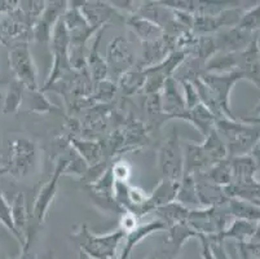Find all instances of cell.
<instances>
[{
	"label": "cell",
	"mask_w": 260,
	"mask_h": 259,
	"mask_svg": "<svg viewBox=\"0 0 260 259\" xmlns=\"http://www.w3.org/2000/svg\"><path fill=\"white\" fill-rule=\"evenodd\" d=\"M126 234L118 228L109 235L92 234L86 224L80 225L78 231L70 236L79 250V259H115L117 249Z\"/></svg>",
	"instance_id": "obj_1"
},
{
	"label": "cell",
	"mask_w": 260,
	"mask_h": 259,
	"mask_svg": "<svg viewBox=\"0 0 260 259\" xmlns=\"http://www.w3.org/2000/svg\"><path fill=\"white\" fill-rule=\"evenodd\" d=\"M70 160H72L70 156H61L57 162H56L51 179L39 189V193H38L37 198H35L34 206H32L31 218L29 217V220L32 219L34 223L29 224V227H27L26 239L34 236L37 234V227H40V225L43 224L44 219L47 217V211H48L49 206H51L52 201H53L54 196H56V192H57L58 180H60L61 175L65 174V170L69 166Z\"/></svg>",
	"instance_id": "obj_2"
},
{
	"label": "cell",
	"mask_w": 260,
	"mask_h": 259,
	"mask_svg": "<svg viewBox=\"0 0 260 259\" xmlns=\"http://www.w3.org/2000/svg\"><path fill=\"white\" fill-rule=\"evenodd\" d=\"M49 44H51L52 53H53V65H52L51 73L42 89L43 94L52 84L62 79L63 77H66L74 70L69 61V32L63 23L62 17L54 26Z\"/></svg>",
	"instance_id": "obj_3"
},
{
	"label": "cell",
	"mask_w": 260,
	"mask_h": 259,
	"mask_svg": "<svg viewBox=\"0 0 260 259\" xmlns=\"http://www.w3.org/2000/svg\"><path fill=\"white\" fill-rule=\"evenodd\" d=\"M9 66L18 80L30 92L39 91L38 84V71L32 60L31 52L27 40H17L9 51Z\"/></svg>",
	"instance_id": "obj_4"
},
{
	"label": "cell",
	"mask_w": 260,
	"mask_h": 259,
	"mask_svg": "<svg viewBox=\"0 0 260 259\" xmlns=\"http://www.w3.org/2000/svg\"><path fill=\"white\" fill-rule=\"evenodd\" d=\"M160 172L163 179L180 182L184 177V152L181 151L180 139L176 126H172L166 141L163 142L158 153Z\"/></svg>",
	"instance_id": "obj_5"
},
{
	"label": "cell",
	"mask_w": 260,
	"mask_h": 259,
	"mask_svg": "<svg viewBox=\"0 0 260 259\" xmlns=\"http://www.w3.org/2000/svg\"><path fill=\"white\" fill-rule=\"evenodd\" d=\"M186 57H188V52L175 49L171 54H169L166 60H163L160 64L152 66V68L144 69L146 79L145 84H144L143 94L145 96L146 95L159 94L166 80L169 78L174 77L177 69L180 68L184 61L186 60Z\"/></svg>",
	"instance_id": "obj_6"
},
{
	"label": "cell",
	"mask_w": 260,
	"mask_h": 259,
	"mask_svg": "<svg viewBox=\"0 0 260 259\" xmlns=\"http://www.w3.org/2000/svg\"><path fill=\"white\" fill-rule=\"evenodd\" d=\"M135 65H136V57L132 51L131 43L124 37H115L109 43L106 49L108 79L118 82V79Z\"/></svg>",
	"instance_id": "obj_7"
},
{
	"label": "cell",
	"mask_w": 260,
	"mask_h": 259,
	"mask_svg": "<svg viewBox=\"0 0 260 259\" xmlns=\"http://www.w3.org/2000/svg\"><path fill=\"white\" fill-rule=\"evenodd\" d=\"M226 218L223 213L221 206H214V208H202L193 209L188 215L189 227H191L196 232L203 236H214L220 235L225 227Z\"/></svg>",
	"instance_id": "obj_8"
},
{
	"label": "cell",
	"mask_w": 260,
	"mask_h": 259,
	"mask_svg": "<svg viewBox=\"0 0 260 259\" xmlns=\"http://www.w3.org/2000/svg\"><path fill=\"white\" fill-rule=\"evenodd\" d=\"M242 77L238 70L228 71L224 74H214V73H205L201 77L203 83L210 89L212 95L216 99L217 104L220 106L221 111L228 120H235L229 109V95H231L232 87L236 84L237 80H240Z\"/></svg>",
	"instance_id": "obj_9"
},
{
	"label": "cell",
	"mask_w": 260,
	"mask_h": 259,
	"mask_svg": "<svg viewBox=\"0 0 260 259\" xmlns=\"http://www.w3.org/2000/svg\"><path fill=\"white\" fill-rule=\"evenodd\" d=\"M37 156V147L29 139H17L9 146V165L7 166L8 172L17 178L29 174L30 168Z\"/></svg>",
	"instance_id": "obj_10"
},
{
	"label": "cell",
	"mask_w": 260,
	"mask_h": 259,
	"mask_svg": "<svg viewBox=\"0 0 260 259\" xmlns=\"http://www.w3.org/2000/svg\"><path fill=\"white\" fill-rule=\"evenodd\" d=\"M69 2H48L43 13L31 28L32 39L39 43H51L52 33L63 13L68 9Z\"/></svg>",
	"instance_id": "obj_11"
},
{
	"label": "cell",
	"mask_w": 260,
	"mask_h": 259,
	"mask_svg": "<svg viewBox=\"0 0 260 259\" xmlns=\"http://www.w3.org/2000/svg\"><path fill=\"white\" fill-rule=\"evenodd\" d=\"M80 11L87 22L93 27H105L110 22H123L126 21V14L106 2H82Z\"/></svg>",
	"instance_id": "obj_12"
},
{
	"label": "cell",
	"mask_w": 260,
	"mask_h": 259,
	"mask_svg": "<svg viewBox=\"0 0 260 259\" xmlns=\"http://www.w3.org/2000/svg\"><path fill=\"white\" fill-rule=\"evenodd\" d=\"M175 49H176V38L169 34H165L155 42L143 43L140 61L136 63V65L141 66L143 69L152 68L166 60L169 54H171Z\"/></svg>",
	"instance_id": "obj_13"
},
{
	"label": "cell",
	"mask_w": 260,
	"mask_h": 259,
	"mask_svg": "<svg viewBox=\"0 0 260 259\" xmlns=\"http://www.w3.org/2000/svg\"><path fill=\"white\" fill-rule=\"evenodd\" d=\"M179 183L180 182H172V180L167 179L160 180L159 184L157 185V188L153 191L152 194L146 196L143 205L139 208L138 213H136V218L140 220V218H143L146 214L153 213L160 206H165L175 201L177 189H179Z\"/></svg>",
	"instance_id": "obj_14"
},
{
	"label": "cell",
	"mask_w": 260,
	"mask_h": 259,
	"mask_svg": "<svg viewBox=\"0 0 260 259\" xmlns=\"http://www.w3.org/2000/svg\"><path fill=\"white\" fill-rule=\"evenodd\" d=\"M180 83L174 77L169 78L160 91V100H162V110L167 120H179L181 114L186 110L185 100L183 92L180 91Z\"/></svg>",
	"instance_id": "obj_15"
},
{
	"label": "cell",
	"mask_w": 260,
	"mask_h": 259,
	"mask_svg": "<svg viewBox=\"0 0 260 259\" xmlns=\"http://www.w3.org/2000/svg\"><path fill=\"white\" fill-rule=\"evenodd\" d=\"M122 128L124 142H123V147L120 149V154L124 153V152L141 148L148 142V128L132 113H128V116L124 118Z\"/></svg>",
	"instance_id": "obj_16"
},
{
	"label": "cell",
	"mask_w": 260,
	"mask_h": 259,
	"mask_svg": "<svg viewBox=\"0 0 260 259\" xmlns=\"http://www.w3.org/2000/svg\"><path fill=\"white\" fill-rule=\"evenodd\" d=\"M196 180V192H197L200 206L202 208H214V206H221L225 199V191L223 187L214 184L202 174L193 175Z\"/></svg>",
	"instance_id": "obj_17"
},
{
	"label": "cell",
	"mask_w": 260,
	"mask_h": 259,
	"mask_svg": "<svg viewBox=\"0 0 260 259\" xmlns=\"http://www.w3.org/2000/svg\"><path fill=\"white\" fill-rule=\"evenodd\" d=\"M105 27L100 28L93 40L91 43V48H89L88 56H87V69L91 75V79L93 83L101 82L104 79H108V66H106V60L101 56L100 53V43L103 38Z\"/></svg>",
	"instance_id": "obj_18"
},
{
	"label": "cell",
	"mask_w": 260,
	"mask_h": 259,
	"mask_svg": "<svg viewBox=\"0 0 260 259\" xmlns=\"http://www.w3.org/2000/svg\"><path fill=\"white\" fill-rule=\"evenodd\" d=\"M166 232L167 236L162 248L165 249L167 253L171 254L174 258H177L179 253H180L181 249H183L184 244H185L188 240L198 239L197 232H196L191 227H189L186 222L172 225V227L167 228Z\"/></svg>",
	"instance_id": "obj_19"
},
{
	"label": "cell",
	"mask_w": 260,
	"mask_h": 259,
	"mask_svg": "<svg viewBox=\"0 0 260 259\" xmlns=\"http://www.w3.org/2000/svg\"><path fill=\"white\" fill-rule=\"evenodd\" d=\"M166 224H165L162 220L157 219V218H155L154 220L148 222L146 224H140L135 231H132L131 234H128L126 236V242H124V245H123L120 254L118 255V259H129L131 258V253L132 250H134V248L138 245L141 240L150 236V235L155 234V232L166 231Z\"/></svg>",
	"instance_id": "obj_20"
},
{
	"label": "cell",
	"mask_w": 260,
	"mask_h": 259,
	"mask_svg": "<svg viewBox=\"0 0 260 259\" xmlns=\"http://www.w3.org/2000/svg\"><path fill=\"white\" fill-rule=\"evenodd\" d=\"M68 139H69L70 147L89 167L105 161L99 140H88L80 136H69Z\"/></svg>",
	"instance_id": "obj_21"
},
{
	"label": "cell",
	"mask_w": 260,
	"mask_h": 259,
	"mask_svg": "<svg viewBox=\"0 0 260 259\" xmlns=\"http://www.w3.org/2000/svg\"><path fill=\"white\" fill-rule=\"evenodd\" d=\"M184 152V175H196L200 172H205L212 166L211 161L207 157V154L203 151L202 146L185 144V151Z\"/></svg>",
	"instance_id": "obj_22"
},
{
	"label": "cell",
	"mask_w": 260,
	"mask_h": 259,
	"mask_svg": "<svg viewBox=\"0 0 260 259\" xmlns=\"http://www.w3.org/2000/svg\"><path fill=\"white\" fill-rule=\"evenodd\" d=\"M127 26L132 30L136 37L141 40V43H150L160 39L165 35V32L158 25L152 21L140 17L138 14H128L124 21Z\"/></svg>",
	"instance_id": "obj_23"
},
{
	"label": "cell",
	"mask_w": 260,
	"mask_h": 259,
	"mask_svg": "<svg viewBox=\"0 0 260 259\" xmlns=\"http://www.w3.org/2000/svg\"><path fill=\"white\" fill-rule=\"evenodd\" d=\"M179 120L188 121L189 123H191L201 132L203 137H206L214 130L215 121H216L211 111L203 105L202 103L196 105L194 108L186 109L179 117Z\"/></svg>",
	"instance_id": "obj_24"
},
{
	"label": "cell",
	"mask_w": 260,
	"mask_h": 259,
	"mask_svg": "<svg viewBox=\"0 0 260 259\" xmlns=\"http://www.w3.org/2000/svg\"><path fill=\"white\" fill-rule=\"evenodd\" d=\"M145 71L141 66L135 65L134 68L126 71L122 77L118 79L117 85L120 94L126 97H131L134 95L143 92L145 84Z\"/></svg>",
	"instance_id": "obj_25"
},
{
	"label": "cell",
	"mask_w": 260,
	"mask_h": 259,
	"mask_svg": "<svg viewBox=\"0 0 260 259\" xmlns=\"http://www.w3.org/2000/svg\"><path fill=\"white\" fill-rule=\"evenodd\" d=\"M12 209V219H13V224H15L16 231L20 235L22 245L21 249L25 246L26 241V232H27V227H29V213H27V206H26L25 196L22 192H18L11 204Z\"/></svg>",
	"instance_id": "obj_26"
},
{
	"label": "cell",
	"mask_w": 260,
	"mask_h": 259,
	"mask_svg": "<svg viewBox=\"0 0 260 259\" xmlns=\"http://www.w3.org/2000/svg\"><path fill=\"white\" fill-rule=\"evenodd\" d=\"M153 213L155 214L157 219L162 220L166 224V227L170 228L175 224H179V223L186 222L189 213H190V209L185 208V206L176 203V201H172V203L167 204V205L158 208Z\"/></svg>",
	"instance_id": "obj_27"
},
{
	"label": "cell",
	"mask_w": 260,
	"mask_h": 259,
	"mask_svg": "<svg viewBox=\"0 0 260 259\" xmlns=\"http://www.w3.org/2000/svg\"><path fill=\"white\" fill-rule=\"evenodd\" d=\"M201 146H202L203 151H205V153L207 154V157H209L210 161H211L212 166H214L215 163L225 160L226 148L225 146H224L223 140L219 136V134H217L215 128L206 137H205V141H203V144H201Z\"/></svg>",
	"instance_id": "obj_28"
},
{
	"label": "cell",
	"mask_w": 260,
	"mask_h": 259,
	"mask_svg": "<svg viewBox=\"0 0 260 259\" xmlns=\"http://www.w3.org/2000/svg\"><path fill=\"white\" fill-rule=\"evenodd\" d=\"M175 201L185 208L188 206H200L197 192H196V180L193 175H184L179 183V189ZM189 209V208H188Z\"/></svg>",
	"instance_id": "obj_29"
},
{
	"label": "cell",
	"mask_w": 260,
	"mask_h": 259,
	"mask_svg": "<svg viewBox=\"0 0 260 259\" xmlns=\"http://www.w3.org/2000/svg\"><path fill=\"white\" fill-rule=\"evenodd\" d=\"M117 91V83L110 79H104L101 82L94 83L93 94H92L91 99L94 105H98V104H110L114 99Z\"/></svg>",
	"instance_id": "obj_30"
},
{
	"label": "cell",
	"mask_w": 260,
	"mask_h": 259,
	"mask_svg": "<svg viewBox=\"0 0 260 259\" xmlns=\"http://www.w3.org/2000/svg\"><path fill=\"white\" fill-rule=\"evenodd\" d=\"M145 111L148 114V118L153 126L159 127L165 121H167V117L165 116L162 110V100H160L159 94L146 95L145 100Z\"/></svg>",
	"instance_id": "obj_31"
},
{
	"label": "cell",
	"mask_w": 260,
	"mask_h": 259,
	"mask_svg": "<svg viewBox=\"0 0 260 259\" xmlns=\"http://www.w3.org/2000/svg\"><path fill=\"white\" fill-rule=\"evenodd\" d=\"M23 85L18 80L13 79L9 83V89L7 95L4 96L3 113H16L22 104Z\"/></svg>",
	"instance_id": "obj_32"
},
{
	"label": "cell",
	"mask_w": 260,
	"mask_h": 259,
	"mask_svg": "<svg viewBox=\"0 0 260 259\" xmlns=\"http://www.w3.org/2000/svg\"><path fill=\"white\" fill-rule=\"evenodd\" d=\"M201 174L211 183L219 185V187H224V185L229 184V180H231V168H229V165L226 163L225 160L215 163L209 170H206L205 172H201Z\"/></svg>",
	"instance_id": "obj_33"
},
{
	"label": "cell",
	"mask_w": 260,
	"mask_h": 259,
	"mask_svg": "<svg viewBox=\"0 0 260 259\" xmlns=\"http://www.w3.org/2000/svg\"><path fill=\"white\" fill-rule=\"evenodd\" d=\"M18 4H20L18 8L22 12L26 23L29 28H32V26L35 25L40 14L43 13L44 8H46V2H20Z\"/></svg>",
	"instance_id": "obj_34"
},
{
	"label": "cell",
	"mask_w": 260,
	"mask_h": 259,
	"mask_svg": "<svg viewBox=\"0 0 260 259\" xmlns=\"http://www.w3.org/2000/svg\"><path fill=\"white\" fill-rule=\"evenodd\" d=\"M0 223H2L13 236H15V239L20 242V246L22 245L20 235L16 231L15 224H13V219H12L11 204L7 201V198L4 197V194L2 193V191H0Z\"/></svg>",
	"instance_id": "obj_35"
},
{
	"label": "cell",
	"mask_w": 260,
	"mask_h": 259,
	"mask_svg": "<svg viewBox=\"0 0 260 259\" xmlns=\"http://www.w3.org/2000/svg\"><path fill=\"white\" fill-rule=\"evenodd\" d=\"M177 82L180 83L181 90H183V96L184 100H185L186 109H191L194 108L196 105H198L201 101L200 97H198L197 90L193 85V83L189 82V80H177Z\"/></svg>",
	"instance_id": "obj_36"
},
{
	"label": "cell",
	"mask_w": 260,
	"mask_h": 259,
	"mask_svg": "<svg viewBox=\"0 0 260 259\" xmlns=\"http://www.w3.org/2000/svg\"><path fill=\"white\" fill-rule=\"evenodd\" d=\"M32 95V105L31 111H37V113H44V111H49L53 109L54 106L48 103V100L44 97L42 91H34L31 92Z\"/></svg>",
	"instance_id": "obj_37"
},
{
	"label": "cell",
	"mask_w": 260,
	"mask_h": 259,
	"mask_svg": "<svg viewBox=\"0 0 260 259\" xmlns=\"http://www.w3.org/2000/svg\"><path fill=\"white\" fill-rule=\"evenodd\" d=\"M207 239H209L214 259H229L225 248H224L223 240H219L216 236H207Z\"/></svg>",
	"instance_id": "obj_38"
},
{
	"label": "cell",
	"mask_w": 260,
	"mask_h": 259,
	"mask_svg": "<svg viewBox=\"0 0 260 259\" xmlns=\"http://www.w3.org/2000/svg\"><path fill=\"white\" fill-rule=\"evenodd\" d=\"M112 170H113V175H114L115 182L127 183V180H128L129 178V174H131V170H129L128 165H127L126 162L112 163Z\"/></svg>",
	"instance_id": "obj_39"
},
{
	"label": "cell",
	"mask_w": 260,
	"mask_h": 259,
	"mask_svg": "<svg viewBox=\"0 0 260 259\" xmlns=\"http://www.w3.org/2000/svg\"><path fill=\"white\" fill-rule=\"evenodd\" d=\"M198 240H200L201 244V256L202 259H214V255H212L211 248H210V242L207 236H203V235H200L198 236Z\"/></svg>",
	"instance_id": "obj_40"
},
{
	"label": "cell",
	"mask_w": 260,
	"mask_h": 259,
	"mask_svg": "<svg viewBox=\"0 0 260 259\" xmlns=\"http://www.w3.org/2000/svg\"><path fill=\"white\" fill-rule=\"evenodd\" d=\"M3 106H4V96L0 94V114L3 113Z\"/></svg>",
	"instance_id": "obj_41"
},
{
	"label": "cell",
	"mask_w": 260,
	"mask_h": 259,
	"mask_svg": "<svg viewBox=\"0 0 260 259\" xmlns=\"http://www.w3.org/2000/svg\"><path fill=\"white\" fill-rule=\"evenodd\" d=\"M0 259H8V258H7L3 253H0Z\"/></svg>",
	"instance_id": "obj_42"
},
{
	"label": "cell",
	"mask_w": 260,
	"mask_h": 259,
	"mask_svg": "<svg viewBox=\"0 0 260 259\" xmlns=\"http://www.w3.org/2000/svg\"><path fill=\"white\" fill-rule=\"evenodd\" d=\"M3 83H4V82H3V79H2V78H0V85L3 84Z\"/></svg>",
	"instance_id": "obj_43"
}]
</instances>
